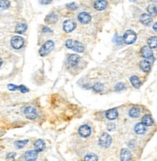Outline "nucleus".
Returning a JSON list of instances; mask_svg holds the SVG:
<instances>
[{"mask_svg": "<svg viewBox=\"0 0 157 161\" xmlns=\"http://www.w3.org/2000/svg\"><path fill=\"white\" fill-rule=\"evenodd\" d=\"M24 113L26 117L29 119H35L38 116V113L36 110L33 107H27L24 110Z\"/></svg>", "mask_w": 157, "mask_h": 161, "instance_id": "7", "label": "nucleus"}, {"mask_svg": "<svg viewBox=\"0 0 157 161\" xmlns=\"http://www.w3.org/2000/svg\"><path fill=\"white\" fill-rule=\"evenodd\" d=\"M156 22H155V23L154 24V25H153V30H154V31H155V32H156Z\"/></svg>", "mask_w": 157, "mask_h": 161, "instance_id": "38", "label": "nucleus"}, {"mask_svg": "<svg viewBox=\"0 0 157 161\" xmlns=\"http://www.w3.org/2000/svg\"><path fill=\"white\" fill-rule=\"evenodd\" d=\"M107 3L106 1H103V0H99L96 1L94 4V8L97 11H103L107 7Z\"/></svg>", "mask_w": 157, "mask_h": 161, "instance_id": "18", "label": "nucleus"}, {"mask_svg": "<svg viewBox=\"0 0 157 161\" xmlns=\"http://www.w3.org/2000/svg\"><path fill=\"white\" fill-rule=\"evenodd\" d=\"M27 29V25L24 23H19L16 27V32L18 34L24 33Z\"/></svg>", "mask_w": 157, "mask_h": 161, "instance_id": "23", "label": "nucleus"}, {"mask_svg": "<svg viewBox=\"0 0 157 161\" xmlns=\"http://www.w3.org/2000/svg\"><path fill=\"white\" fill-rule=\"evenodd\" d=\"M148 13L151 15V16H154L157 13V9H156V7L155 5H150L148 6L147 9Z\"/></svg>", "mask_w": 157, "mask_h": 161, "instance_id": "31", "label": "nucleus"}, {"mask_svg": "<svg viewBox=\"0 0 157 161\" xmlns=\"http://www.w3.org/2000/svg\"><path fill=\"white\" fill-rule=\"evenodd\" d=\"M66 46L67 48L79 53L83 52L84 50V46L81 42L73 39L67 40L66 42Z\"/></svg>", "mask_w": 157, "mask_h": 161, "instance_id": "1", "label": "nucleus"}, {"mask_svg": "<svg viewBox=\"0 0 157 161\" xmlns=\"http://www.w3.org/2000/svg\"><path fill=\"white\" fill-rule=\"evenodd\" d=\"M66 6H67L68 9H70V10H76V9H77V6H76V5L75 3H69V4H68Z\"/></svg>", "mask_w": 157, "mask_h": 161, "instance_id": "33", "label": "nucleus"}, {"mask_svg": "<svg viewBox=\"0 0 157 161\" xmlns=\"http://www.w3.org/2000/svg\"><path fill=\"white\" fill-rule=\"evenodd\" d=\"M156 41L157 38L156 36H152L150 37L147 40V44L148 45V47L151 49H156Z\"/></svg>", "mask_w": 157, "mask_h": 161, "instance_id": "28", "label": "nucleus"}, {"mask_svg": "<svg viewBox=\"0 0 157 161\" xmlns=\"http://www.w3.org/2000/svg\"><path fill=\"white\" fill-rule=\"evenodd\" d=\"M2 63H3V61H2V60L1 58H0V67H1Z\"/></svg>", "mask_w": 157, "mask_h": 161, "instance_id": "39", "label": "nucleus"}, {"mask_svg": "<svg viewBox=\"0 0 157 161\" xmlns=\"http://www.w3.org/2000/svg\"><path fill=\"white\" fill-rule=\"evenodd\" d=\"M38 157V152L35 150L28 151L25 153V161H36Z\"/></svg>", "mask_w": 157, "mask_h": 161, "instance_id": "9", "label": "nucleus"}, {"mask_svg": "<svg viewBox=\"0 0 157 161\" xmlns=\"http://www.w3.org/2000/svg\"><path fill=\"white\" fill-rule=\"evenodd\" d=\"M142 123L145 126H150L153 124V120L151 115H145L142 118Z\"/></svg>", "mask_w": 157, "mask_h": 161, "instance_id": "20", "label": "nucleus"}, {"mask_svg": "<svg viewBox=\"0 0 157 161\" xmlns=\"http://www.w3.org/2000/svg\"><path fill=\"white\" fill-rule=\"evenodd\" d=\"M43 33H52V31L47 27H45L43 29Z\"/></svg>", "mask_w": 157, "mask_h": 161, "instance_id": "36", "label": "nucleus"}, {"mask_svg": "<svg viewBox=\"0 0 157 161\" xmlns=\"http://www.w3.org/2000/svg\"><path fill=\"white\" fill-rule=\"evenodd\" d=\"M141 53L142 57L145 58H150L153 57L152 50L148 46H144L141 50Z\"/></svg>", "mask_w": 157, "mask_h": 161, "instance_id": "17", "label": "nucleus"}, {"mask_svg": "<svg viewBox=\"0 0 157 161\" xmlns=\"http://www.w3.org/2000/svg\"><path fill=\"white\" fill-rule=\"evenodd\" d=\"M54 46H55L54 42L51 40H49V41H47V42H46L43 45V46L41 47V49L39 51L40 55L41 57L47 56L54 49Z\"/></svg>", "mask_w": 157, "mask_h": 161, "instance_id": "2", "label": "nucleus"}, {"mask_svg": "<svg viewBox=\"0 0 157 161\" xmlns=\"http://www.w3.org/2000/svg\"><path fill=\"white\" fill-rule=\"evenodd\" d=\"M80 57L76 54H72L68 58V63L71 67H74L79 63Z\"/></svg>", "mask_w": 157, "mask_h": 161, "instance_id": "15", "label": "nucleus"}, {"mask_svg": "<svg viewBox=\"0 0 157 161\" xmlns=\"http://www.w3.org/2000/svg\"><path fill=\"white\" fill-rule=\"evenodd\" d=\"M137 38L136 34L133 30L126 31L123 35V41L126 44H131L134 43Z\"/></svg>", "mask_w": 157, "mask_h": 161, "instance_id": "4", "label": "nucleus"}, {"mask_svg": "<svg viewBox=\"0 0 157 161\" xmlns=\"http://www.w3.org/2000/svg\"><path fill=\"white\" fill-rule=\"evenodd\" d=\"M140 110L137 107L131 108L129 112V115L130 117L133 118H138L140 116Z\"/></svg>", "mask_w": 157, "mask_h": 161, "instance_id": "25", "label": "nucleus"}, {"mask_svg": "<svg viewBox=\"0 0 157 161\" xmlns=\"http://www.w3.org/2000/svg\"><path fill=\"white\" fill-rule=\"evenodd\" d=\"M107 129L109 131H112L115 129V124L113 123H109L107 126Z\"/></svg>", "mask_w": 157, "mask_h": 161, "instance_id": "34", "label": "nucleus"}, {"mask_svg": "<svg viewBox=\"0 0 157 161\" xmlns=\"http://www.w3.org/2000/svg\"><path fill=\"white\" fill-rule=\"evenodd\" d=\"M121 161H132V155L130 151L127 148H123L120 151Z\"/></svg>", "mask_w": 157, "mask_h": 161, "instance_id": "10", "label": "nucleus"}, {"mask_svg": "<svg viewBox=\"0 0 157 161\" xmlns=\"http://www.w3.org/2000/svg\"><path fill=\"white\" fill-rule=\"evenodd\" d=\"M104 88V86L101 83L99 82H97L93 86V89L96 92H101L103 90Z\"/></svg>", "mask_w": 157, "mask_h": 161, "instance_id": "32", "label": "nucleus"}, {"mask_svg": "<svg viewBox=\"0 0 157 161\" xmlns=\"http://www.w3.org/2000/svg\"><path fill=\"white\" fill-rule=\"evenodd\" d=\"M112 142V137L107 133L104 132L98 140L99 145L104 148H109Z\"/></svg>", "mask_w": 157, "mask_h": 161, "instance_id": "3", "label": "nucleus"}, {"mask_svg": "<svg viewBox=\"0 0 157 161\" xmlns=\"http://www.w3.org/2000/svg\"><path fill=\"white\" fill-rule=\"evenodd\" d=\"M8 88L10 91H15V90H20L22 93H25L29 91L28 88H27L24 85L17 86L14 84H9L8 85Z\"/></svg>", "mask_w": 157, "mask_h": 161, "instance_id": "13", "label": "nucleus"}, {"mask_svg": "<svg viewBox=\"0 0 157 161\" xmlns=\"http://www.w3.org/2000/svg\"><path fill=\"white\" fill-rule=\"evenodd\" d=\"M76 22L72 19L67 20L63 23V30L66 33H71L76 28Z\"/></svg>", "mask_w": 157, "mask_h": 161, "instance_id": "6", "label": "nucleus"}, {"mask_svg": "<svg viewBox=\"0 0 157 161\" xmlns=\"http://www.w3.org/2000/svg\"><path fill=\"white\" fill-rule=\"evenodd\" d=\"M84 161H98V157L95 153H88L84 157Z\"/></svg>", "mask_w": 157, "mask_h": 161, "instance_id": "26", "label": "nucleus"}, {"mask_svg": "<svg viewBox=\"0 0 157 161\" xmlns=\"http://www.w3.org/2000/svg\"><path fill=\"white\" fill-rule=\"evenodd\" d=\"M140 21L143 25H144L145 26H148L151 23L152 18H151V16H150L149 14H143L140 16Z\"/></svg>", "mask_w": 157, "mask_h": 161, "instance_id": "16", "label": "nucleus"}, {"mask_svg": "<svg viewBox=\"0 0 157 161\" xmlns=\"http://www.w3.org/2000/svg\"><path fill=\"white\" fill-rule=\"evenodd\" d=\"M28 141L29 140L28 139H25L23 140H17L14 142V145L17 149H22L27 145Z\"/></svg>", "mask_w": 157, "mask_h": 161, "instance_id": "27", "label": "nucleus"}, {"mask_svg": "<svg viewBox=\"0 0 157 161\" xmlns=\"http://www.w3.org/2000/svg\"><path fill=\"white\" fill-rule=\"evenodd\" d=\"M16 152H10L9 154H8L7 156H6V159H8V160H11V159H13L16 157Z\"/></svg>", "mask_w": 157, "mask_h": 161, "instance_id": "35", "label": "nucleus"}, {"mask_svg": "<svg viewBox=\"0 0 157 161\" xmlns=\"http://www.w3.org/2000/svg\"><path fill=\"white\" fill-rule=\"evenodd\" d=\"M57 20H58V17L56 14L54 13L50 14L49 15L47 16L45 19L46 22L48 24H54L57 22Z\"/></svg>", "mask_w": 157, "mask_h": 161, "instance_id": "21", "label": "nucleus"}, {"mask_svg": "<svg viewBox=\"0 0 157 161\" xmlns=\"http://www.w3.org/2000/svg\"><path fill=\"white\" fill-rule=\"evenodd\" d=\"M12 47L15 49H21L24 44V39L21 36H14L11 41Z\"/></svg>", "mask_w": 157, "mask_h": 161, "instance_id": "5", "label": "nucleus"}, {"mask_svg": "<svg viewBox=\"0 0 157 161\" xmlns=\"http://www.w3.org/2000/svg\"><path fill=\"white\" fill-rule=\"evenodd\" d=\"M140 69L145 72H147L150 70L151 65L150 63L147 60H142L140 63Z\"/></svg>", "mask_w": 157, "mask_h": 161, "instance_id": "24", "label": "nucleus"}, {"mask_svg": "<svg viewBox=\"0 0 157 161\" xmlns=\"http://www.w3.org/2000/svg\"><path fill=\"white\" fill-rule=\"evenodd\" d=\"M79 134L83 138L88 137L91 134V128L87 124L82 125L79 129Z\"/></svg>", "mask_w": 157, "mask_h": 161, "instance_id": "8", "label": "nucleus"}, {"mask_svg": "<svg viewBox=\"0 0 157 161\" xmlns=\"http://www.w3.org/2000/svg\"><path fill=\"white\" fill-rule=\"evenodd\" d=\"M92 19V17H91V16L86 13V12H82V13H80L79 15H78V20L79 21L83 24H88L90 20Z\"/></svg>", "mask_w": 157, "mask_h": 161, "instance_id": "11", "label": "nucleus"}, {"mask_svg": "<svg viewBox=\"0 0 157 161\" xmlns=\"http://www.w3.org/2000/svg\"><path fill=\"white\" fill-rule=\"evenodd\" d=\"M129 80H130V82L131 83L132 85L136 88H139L142 85V83H141L139 78L137 76H135V75L132 76L130 78Z\"/></svg>", "mask_w": 157, "mask_h": 161, "instance_id": "22", "label": "nucleus"}, {"mask_svg": "<svg viewBox=\"0 0 157 161\" xmlns=\"http://www.w3.org/2000/svg\"><path fill=\"white\" fill-rule=\"evenodd\" d=\"M126 90L125 85L123 83H118L115 86V90L116 92L120 93Z\"/></svg>", "mask_w": 157, "mask_h": 161, "instance_id": "30", "label": "nucleus"}, {"mask_svg": "<svg viewBox=\"0 0 157 161\" xmlns=\"http://www.w3.org/2000/svg\"><path fill=\"white\" fill-rule=\"evenodd\" d=\"M105 115L107 119L109 120H114L117 118L118 116V113L116 109H110L106 111Z\"/></svg>", "mask_w": 157, "mask_h": 161, "instance_id": "14", "label": "nucleus"}, {"mask_svg": "<svg viewBox=\"0 0 157 161\" xmlns=\"http://www.w3.org/2000/svg\"><path fill=\"white\" fill-rule=\"evenodd\" d=\"M11 3L7 0H0V9H6L9 8Z\"/></svg>", "mask_w": 157, "mask_h": 161, "instance_id": "29", "label": "nucleus"}, {"mask_svg": "<svg viewBox=\"0 0 157 161\" xmlns=\"http://www.w3.org/2000/svg\"><path fill=\"white\" fill-rule=\"evenodd\" d=\"M45 148H46V143L42 139L37 140L34 143L35 151H36L37 152L43 151Z\"/></svg>", "mask_w": 157, "mask_h": 161, "instance_id": "12", "label": "nucleus"}, {"mask_svg": "<svg viewBox=\"0 0 157 161\" xmlns=\"http://www.w3.org/2000/svg\"><path fill=\"white\" fill-rule=\"evenodd\" d=\"M134 130L136 134L142 135L146 132V127L142 123H139L136 124Z\"/></svg>", "mask_w": 157, "mask_h": 161, "instance_id": "19", "label": "nucleus"}, {"mask_svg": "<svg viewBox=\"0 0 157 161\" xmlns=\"http://www.w3.org/2000/svg\"><path fill=\"white\" fill-rule=\"evenodd\" d=\"M52 2V1H40V3L43 5H46V4H50Z\"/></svg>", "mask_w": 157, "mask_h": 161, "instance_id": "37", "label": "nucleus"}]
</instances>
